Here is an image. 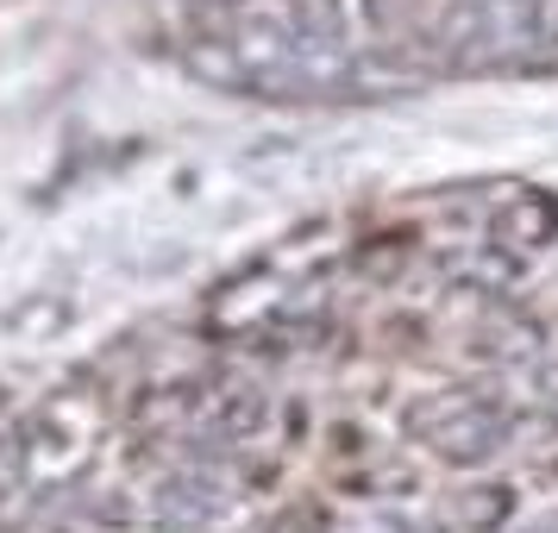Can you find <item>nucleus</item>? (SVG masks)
Listing matches in <instances>:
<instances>
[{
  "label": "nucleus",
  "mask_w": 558,
  "mask_h": 533,
  "mask_svg": "<svg viewBox=\"0 0 558 533\" xmlns=\"http://www.w3.org/2000/svg\"><path fill=\"white\" fill-rule=\"evenodd\" d=\"M427 439H433V446H439L446 458H464V464H471V458L496 452V439H502V421H496L489 408H477V402H452V421H446L439 433H427Z\"/></svg>",
  "instance_id": "nucleus-1"
},
{
  "label": "nucleus",
  "mask_w": 558,
  "mask_h": 533,
  "mask_svg": "<svg viewBox=\"0 0 558 533\" xmlns=\"http://www.w3.org/2000/svg\"><path fill=\"white\" fill-rule=\"evenodd\" d=\"M496 232H502V245H521V252H527V245H546V232H553V207L546 202H514Z\"/></svg>",
  "instance_id": "nucleus-2"
}]
</instances>
